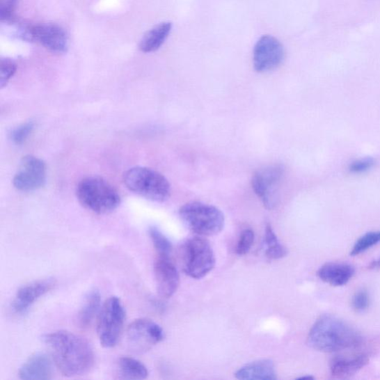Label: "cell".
<instances>
[{"instance_id":"8fae6325","label":"cell","mask_w":380,"mask_h":380,"mask_svg":"<svg viewBox=\"0 0 380 380\" xmlns=\"http://www.w3.org/2000/svg\"><path fill=\"white\" fill-rule=\"evenodd\" d=\"M46 180V164L41 159L29 155L21 161L13 183L19 191L31 192L42 187Z\"/></svg>"},{"instance_id":"6da1fadb","label":"cell","mask_w":380,"mask_h":380,"mask_svg":"<svg viewBox=\"0 0 380 380\" xmlns=\"http://www.w3.org/2000/svg\"><path fill=\"white\" fill-rule=\"evenodd\" d=\"M52 359L61 374L66 377L84 375L95 364L90 344L79 335L58 331L44 337Z\"/></svg>"},{"instance_id":"cb8c5ba5","label":"cell","mask_w":380,"mask_h":380,"mask_svg":"<svg viewBox=\"0 0 380 380\" xmlns=\"http://www.w3.org/2000/svg\"><path fill=\"white\" fill-rule=\"evenodd\" d=\"M380 242V230L367 232L356 241L351 252L352 256L358 255L370 250Z\"/></svg>"},{"instance_id":"e0dca14e","label":"cell","mask_w":380,"mask_h":380,"mask_svg":"<svg viewBox=\"0 0 380 380\" xmlns=\"http://www.w3.org/2000/svg\"><path fill=\"white\" fill-rule=\"evenodd\" d=\"M354 273V268L350 264L327 263L319 268L317 275L324 283L331 286L340 287L347 284Z\"/></svg>"},{"instance_id":"ba28073f","label":"cell","mask_w":380,"mask_h":380,"mask_svg":"<svg viewBox=\"0 0 380 380\" xmlns=\"http://www.w3.org/2000/svg\"><path fill=\"white\" fill-rule=\"evenodd\" d=\"M284 173V166L276 164L264 167L253 176L252 187L254 192L268 209H273L278 205V189Z\"/></svg>"},{"instance_id":"5bb4252c","label":"cell","mask_w":380,"mask_h":380,"mask_svg":"<svg viewBox=\"0 0 380 380\" xmlns=\"http://www.w3.org/2000/svg\"><path fill=\"white\" fill-rule=\"evenodd\" d=\"M154 274L159 294L166 299L173 296L180 286V276L170 257H158Z\"/></svg>"},{"instance_id":"83f0119b","label":"cell","mask_w":380,"mask_h":380,"mask_svg":"<svg viewBox=\"0 0 380 380\" xmlns=\"http://www.w3.org/2000/svg\"><path fill=\"white\" fill-rule=\"evenodd\" d=\"M33 129V125L32 122H26V124L19 126L11 133V139L16 144L24 143L30 136Z\"/></svg>"},{"instance_id":"9c48e42d","label":"cell","mask_w":380,"mask_h":380,"mask_svg":"<svg viewBox=\"0 0 380 380\" xmlns=\"http://www.w3.org/2000/svg\"><path fill=\"white\" fill-rule=\"evenodd\" d=\"M164 339V332L157 323L149 319L134 320L127 330V343L137 353L148 351Z\"/></svg>"},{"instance_id":"8992f818","label":"cell","mask_w":380,"mask_h":380,"mask_svg":"<svg viewBox=\"0 0 380 380\" xmlns=\"http://www.w3.org/2000/svg\"><path fill=\"white\" fill-rule=\"evenodd\" d=\"M126 311L116 296L109 298L102 306L97 319V333L103 347L114 348L125 327Z\"/></svg>"},{"instance_id":"f546056e","label":"cell","mask_w":380,"mask_h":380,"mask_svg":"<svg viewBox=\"0 0 380 380\" xmlns=\"http://www.w3.org/2000/svg\"><path fill=\"white\" fill-rule=\"evenodd\" d=\"M375 160L372 158H365L353 162L350 166V171L354 173H361L370 170L374 165Z\"/></svg>"},{"instance_id":"30bf717a","label":"cell","mask_w":380,"mask_h":380,"mask_svg":"<svg viewBox=\"0 0 380 380\" xmlns=\"http://www.w3.org/2000/svg\"><path fill=\"white\" fill-rule=\"evenodd\" d=\"M284 58L283 45L276 38L264 35L255 43L253 61L256 72L272 71L281 65Z\"/></svg>"},{"instance_id":"2e32d148","label":"cell","mask_w":380,"mask_h":380,"mask_svg":"<svg viewBox=\"0 0 380 380\" xmlns=\"http://www.w3.org/2000/svg\"><path fill=\"white\" fill-rule=\"evenodd\" d=\"M370 362V357L365 354L351 356H337L330 363L332 376L337 378H347L358 372Z\"/></svg>"},{"instance_id":"7a4b0ae2","label":"cell","mask_w":380,"mask_h":380,"mask_svg":"<svg viewBox=\"0 0 380 380\" xmlns=\"http://www.w3.org/2000/svg\"><path fill=\"white\" fill-rule=\"evenodd\" d=\"M361 335L345 322L331 316H322L312 326L308 343L317 351L333 353L358 347Z\"/></svg>"},{"instance_id":"1f68e13d","label":"cell","mask_w":380,"mask_h":380,"mask_svg":"<svg viewBox=\"0 0 380 380\" xmlns=\"http://www.w3.org/2000/svg\"><path fill=\"white\" fill-rule=\"evenodd\" d=\"M315 377L312 376H305L299 377L298 379H314Z\"/></svg>"},{"instance_id":"5b68a950","label":"cell","mask_w":380,"mask_h":380,"mask_svg":"<svg viewBox=\"0 0 380 380\" xmlns=\"http://www.w3.org/2000/svg\"><path fill=\"white\" fill-rule=\"evenodd\" d=\"M180 214L185 225L201 237L216 236L225 227V216L219 208L198 201L184 205Z\"/></svg>"},{"instance_id":"277c9868","label":"cell","mask_w":380,"mask_h":380,"mask_svg":"<svg viewBox=\"0 0 380 380\" xmlns=\"http://www.w3.org/2000/svg\"><path fill=\"white\" fill-rule=\"evenodd\" d=\"M124 182L132 192L156 203H164L171 197L168 180L160 173L147 167H134L124 175Z\"/></svg>"},{"instance_id":"4dcf8cb0","label":"cell","mask_w":380,"mask_h":380,"mask_svg":"<svg viewBox=\"0 0 380 380\" xmlns=\"http://www.w3.org/2000/svg\"><path fill=\"white\" fill-rule=\"evenodd\" d=\"M368 268H370V269H372V270H374V269H379V268H380V258L372 262L370 266H368Z\"/></svg>"},{"instance_id":"d6986e66","label":"cell","mask_w":380,"mask_h":380,"mask_svg":"<svg viewBox=\"0 0 380 380\" xmlns=\"http://www.w3.org/2000/svg\"><path fill=\"white\" fill-rule=\"evenodd\" d=\"M173 25L170 22H164L150 29L143 37L139 43L142 52L151 53L159 50L168 38Z\"/></svg>"},{"instance_id":"ffe728a7","label":"cell","mask_w":380,"mask_h":380,"mask_svg":"<svg viewBox=\"0 0 380 380\" xmlns=\"http://www.w3.org/2000/svg\"><path fill=\"white\" fill-rule=\"evenodd\" d=\"M102 297L97 290H90L86 296L84 303L77 315V325L81 328H88L100 310Z\"/></svg>"},{"instance_id":"484cf974","label":"cell","mask_w":380,"mask_h":380,"mask_svg":"<svg viewBox=\"0 0 380 380\" xmlns=\"http://www.w3.org/2000/svg\"><path fill=\"white\" fill-rule=\"evenodd\" d=\"M0 71H1L0 86H1V88H3L15 74L17 64L10 59H2L1 63H0Z\"/></svg>"},{"instance_id":"4fadbf2b","label":"cell","mask_w":380,"mask_h":380,"mask_svg":"<svg viewBox=\"0 0 380 380\" xmlns=\"http://www.w3.org/2000/svg\"><path fill=\"white\" fill-rule=\"evenodd\" d=\"M30 33L32 41L40 42L52 52L61 54L68 49V36L65 30L58 25L42 24L30 26Z\"/></svg>"},{"instance_id":"3957f363","label":"cell","mask_w":380,"mask_h":380,"mask_svg":"<svg viewBox=\"0 0 380 380\" xmlns=\"http://www.w3.org/2000/svg\"><path fill=\"white\" fill-rule=\"evenodd\" d=\"M77 197L84 207L97 214H110L120 204L116 189L97 176L84 178L77 185Z\"/></svg>"},{"instance_id":"d4e9b609","label":"cell","mask_w":380,"mask_h":380,"mask_svg":"<svg viewBox=\"0 0 380 380\" xmlns=\"http://www.w3.org/2000/svg\"><path fill=\"white\" fill-rule=\"evenodd\" d=\"M255 239L254 232L251 229L242 231L237 246V253L239 255L247 254L251 249Z\"/></svg>"},{"instance_id":"ac0fdd59","label":"cell","mask_w":380,"mask_h":380,"mask_svg":"<svg viewBox=\"0 0 380 380\" xmlns=\"http://www.w3.org/2000/svg\"><path fill=\"white\" fill-rule=\"evenodd\" d=\"M239 379L275 380L277 379L275 365L270 360L255 361L244 365L235 374Z\"/></svg>"},{"instance_id":"603a6c76","label":"cell","mask_w":380,"mask_h":380,"mask_svg":"<svg viewBox=\"0 0 380 380\" xmlns=\"http://www.w3.org/2000/svg\"><path fill=\"white\" fill-rule=\"evenodd\" d=\"M149 233L155 250L157 252L158 255L170 257L173 251V245L170 240L165 237V235L155 227L150 228Z\"/></svg>"},{"instance_id":"4316f807","label":"cell","mask_w":380,"mask_h":380,"mask_svg":"<svg viewBox=\"0 0 380 380\" xmlns=\"http://www.w3.org/2000/svg\"><path fill=\"white\" fill-rule=\"evenodd\" d=\"M353 308L357 312L365 310L370 304V294L365 290L357 292L352 298Z\"/></svg>"},{"instance_id":"7c38bea8","label":"cell","mask_w":380,"mask_h":380,"mask_svg":"<svg viewBox=\"0 0 380 380\" xmlns=\"http://www.w3.org/2000/svg\"><path fill=\"white\" fill-rule=\"evenodd\" d=\"M55 285V279L48 278L22 286L11 303V309L15 314H25L39 299L51 292Z\"/></svg>"},{"instance_id":"9a60e30c","label":"cell","mask_w":380,"mask_h":380,"mask_svg":"<svg viewBox=\"0 0 380 380\" xmlns=\"http://www.w3.org/2000/svg\"><path fill=\"white\" fill-rule=\"evenodd\" d=\"M53 361L45 353H35L20 367L19 377L22 379H51L53 376Z\"/></svg>"},{"instance_id":"44dd1931","label":"cell","mask_w":380,"mask_h":380,"mask_svg":"<svg viewBox=\"0 0 380 380\" xmlns=\"http://www.w3.org/2000/svg\"><path fill=\"white\" fill-rule=\"evenodd\" d=\"M118 375L125 379H144L149 372L146 366L141 361L130 356H122L118 363Z\"/></svg>"},{"instance_id":"f1b7e54d","label":"cell","mask_w":380,"mask_h":380,"mask_svg":"<svg viewBox=\"0 0 380 380\" xmlns=\"http://www.w3.org/2000/svg\"><path fill=\"white\" fill-rule=\"evenodd\" d=\"M17 0H0V18L2 22H8L13 18Z\"/></svg>"},{"instance_id":"52a82bcc","label":"cell","mask_w":380,"mask_h":380,"mask_svg":"<svg viewBox=\"0 0 380 380\" xmlns=\"http://www.w3.org/2000/svg\"><path fill=\"white\" fill-rule=\"evenodd\" d=\"M184 271L193 278L206 276L216 265V257L209 242L195 237L187 240L183 246Z\"/></svg>"},{"instance_id":"7402d4cb","label":"cell","mask_w":380,"mask_h":380,"mask_svg":"<svg viewBox=\"0 0 380 380\" xmlns=\"http://www.w3.org/2000/svg\"><path fill=\"white\" fill-rule=\"evenodd\" d=\"M264 242L266 244V256L270 260H280L287 255V251L279 242L271 225H267L265 229Z\"/></svg>"}]
</instances>
